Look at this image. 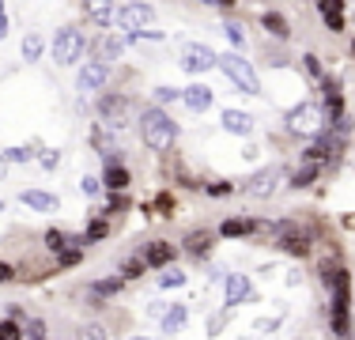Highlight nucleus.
I'll use <instances>...</instances> for the list:
<instances>
[{
	"mask_svg": "<svg viewBox=\"0 0 355 340\" xmlns=\"http://www.w3.org/2000/svg\"><path fill=\"white\" fill-rule=\"evenodd\" d=\"M140 136L151 151H171L174 140H178V121L166 117L163 106H148L140 114Z\"/></svg>",
	"mask_w": 355,
	"mask_h": 340,
	"instance_id": "obj_1",
	"label": "nucleus"
},
{
	"mask_svg": "<svg viewBox=\"0 0 355 340\" xmlns=\"http://www.w3.org/2000/svg\"><path fill=\"white\" fill-rule=\"evenodd\" d=\"M333 280V333L340 340H348L352 333V318H348V306H352V276L344 269L325 272V284Z\"/></svg>",
	"mask_w": 355,
	"mask_h": 340,
	"instance_id": "obj_2",
	"label": "nucleus"
},
{
	"mask_svg": "<svg viewBox=\"0 0 355 340\" xmlns=\"http://www.w3.org/2000/svg\"><path fill=\"white\" fill-rule=\"evenodd\" d=\"M219 68H223V76H227V80H231L239 91H246V95H261V80H257V72H253V65L239 53V49H231V53L219 57Z\"/></svg>",
	"mask_w": 355,
	"mask_h": 340,
	"instance_id": "obj_3",
	"label": "nucleus"
},
{
	"mask_svg": "<svg viewBox=\"0 0 355 340\" xmlns=\"http://www.w3.org/2000/svg\"><path fill=\"white\" fill-rule=\"evenodd\" d=\"M325 129V114L318 102H299L295 110H287V133L291 136H318Z\"/></svg>",
	"mask_w": 355,
	"mask_h": 340,
	"instance_id": "obj_4",
	"label": "nucleus"
},
{
	"mask_svg": "<svg viewBox=\"0 0 355 340\" xmlns=\"http://www.w3.org/2000/svg\"><path fill=\"white\" fill-rule=\"evenodd\" d=\"M53 61L57 65H76L83 57V49H87V38H83V31H76V27H61L53 34Z\"/></svg>",
	"mask_w": 355,
	"mask_h": 340,
	"instance_id": "obj_5",
	"label": "nucleus"
},
{
	"mask_svg": "<svg viewBox=\"0 0 355 340\" xmlns=\"http://www.w3.org/2000/svg\"><path fill=\"white\" fill-rule=\"evenodd\" d=\"M182 68L189 76H205V72H212V68H219V53L212 46H205V42H185L182 46Z\"/></svg>",
	"mask_w": 355,
	"mask_h": 340,
	"instance_id": "obj_6",
	"label": "nucleus"
},
{
	"mask_svg": "<svg viewBox=\"0 0 355 340\" xmlns=\"http://www.w3.org/2000/svg\"><path fill=\"white\" fill-rule=\"evenodd\" d=\"M151 19H155V8H151L148 0H129V4H121V8H117V15H114V23L121 31H129V34L144 31Z\"/></svg>",
	"mask_w": 355,
	"mask_h": 340,
	"instance_id": "obj_7",
	"label": "nucleus"
},
{
	"mask_svg": "<svg viewBox=\"0 0 355 340\" xmlns=\"http://www.w3.org/2000/svg\"><path fill=\"white\" fill-rule=\"evenodd\" d=\"M110 83V65L103 61H87L80 68V76H76V87L80 91H103Z\"/></svg>",
	"mask_w": 355,
	"mask_h": 340,
	"instance_id": "obj_8",
	"label": "nucleus"
},
{
	"mask_svg": "<svg viewBox=\"0 0 355 340\" xmlns=\"http://www.w3.org/2000/svg\"><path fill=\"white\" fill-rule=\"evenodd\" d=\"M98 114H103V121L110 129H125L129 125V99H117V95H106L98 102Z\"/></svg>",
	"mask_w": 355,
	"mask_h": 340,
	"instance_id": "obj_9",
	"label": "nucleus"
},
{
	"mask_svg": "<svg viewBox=\"0 0 355 340\" xmlns=\"http://www.w3.org/2000/svg\"><path fill=\"white\" fill-rule=\"evenodd\" d=\"M280 178H284L280 167H265V170H257V174L246 182V193H253V197H272L276 185H280Z\"/></svg>",
	"mask_w": 355,
	"mask_h": 340,
	"instance_id": "obj_10",
	"label": "nucleus"
},
{
	"mask_svg": "<svg viewBox=\"0 0 355 340\" xmlns=\"http://www.w3.org/2000/svg\"><path fill=\"white\" fill-rule=\"evenodd\" d=\"M174 253H178L174 242H163V238H159V242H148V246H144L137 257H140L148 269H163V265H171V261H174Z\"/></svg>",
	"mask_w": 355,
	"mask_h": 340,
	"instance_id": "obj_11",
	"label": "nucleus"
},
{
	"mask_svg": "<svg viewBox=\"0 0 355 340\" xmlns=\"http://www.w3.org/2000/svg\"><path fill=\"white\" fill-rule=\"evenodd\" d=\"M250 299H253L250 276H242V272H231V276H227V306H239V303H250Z\"/></svg>",
	"mask_w": 355,
	"mask_h": 340,
	"instance_id": "obj_12",
	"label": "nucleus"
},
{
	"mask_svg": "<svg viewBox=\"0 0 355 340\" xmlns=\"http://www.w3.org/2000/svg\"><path fill=\"white\" fill-rule=\"evenodd\" d=\"M318 12H321V19H325V27L333 34L344 31V0H318Z\"/></svg>",
	"mask_w": 355,
	"mask_h": 340,
	"instance_id": "obj_13",
	"label": "nucleus"
},
{
	"mask_svg": "<svg viewBox=\"0 0 355 340\" xmlns=\"http://www.w3.org/2000/svg\"><path fill=\"white\" fill-rule=\"evenodd\" d=\"M83 12H87V19H95L98 27H110L117 8H114V0H83Z\"/></svg>",
	"mask_w": 355,
	"mask_h": 340,
	"instance_id": "obj_14",
	"label": "nucleus"
},
{
	"mask_svg": "<svg viewBox=\"0 0 355 340\" xmlns=\"http://www.w3.org/2000/svg\"><path fill=\"white\" fill-rule=\"evenodd\" d=\"M223 129L231 136H250L253 133V117L246 110H223Z\"/></svg>",
	"mask_w": 355,
	"mask_h": 340,
	"instance_id": "obj_15",
	"label": "nucleus"
},
{
	"mask_svg": "<svg viewBox=\"0 0 355 340\" xmlns=\"http://www.w3.org/2000/svg\"><path fill=\"white\" fill-rule=\"evenodd\" d=\"M182 102L189 110H197V114H205L208 106H212V87H205V83H193V87L182 91Z\"/></svg>",
	"mask_w": 355,
	"mask_h": 340,
	"instance_id": "obj_16",
	"label": "nucleus"
},
{
	"mask_svg": "<svg viewBox=\"0 0 355 340\" xmlns=\"http://www.w3.org/2000/svg\"><path fill=\"white\" fill-rule=\"evenodd\" d=\"M321 99H325V110H329V121H333V117H340L344 114V95H340V87H336L333 80H321Z\"/></svg>",
	"mask_w": 355,
	"mask_h": 340,
	"instance_id": "obj_17",
	"label": "nucleus"
},
{
	"mask_svg": "<svg viewBox=\"0 0 355 340\" xmlns=\"http://www.w3.org/2000/svg\"><path fill=\"white\" fill-rule=\"evenodd\" d=\"M261 27H265V34H272L276 42L291 38V23H287L280 12H265V15H261Z\"/></svg>",
	"mask_w": 355,
	"mask_h": 340,
	"instance_id": "obj_18",
	"label": "nucleus"
},
{
	"mask_svg": "<svg viewBox=\"0 0 355 340\" xmlns=\"http://www.w3.org/2000/svg\"><path fill=\"white\" fill-rule=\"evenodd\" d=\"M19 201L27 204V208H35V212H53L57 208V197H53V193H46V189H23Z\"/></svg>",
	"mask_w": 355,
	"mask_h": 340,
	"instance_id": "obj_19",
	"label": "nucleus"
},
{
	"mask_svg": "<svg viewBox=\"0 0 355 340\" xmlns=\"http://www.w3.org/2000/svg\"><path fill=\"white\" fill-rule=\"evenodd\" d=\"M103 185L106 189H129V170H125L121 163H117V159H110L106 163V174H103Z\"/></svg>",
	"mask_w": 355,
	"mask_h": 340,
	"instance_id": "obj_20",
	"label": "nucleus"
},
{
	"mask_svg": "<svg viewBox=\"0 0 355 340\" xmlns=\"http://www.w3.org/2000/svg\"><path fill=\"white\" fill-rule=\"evenodd\" d=\"M121 49H125V42L114 38V34H106V38H98V57H95V61L110 65V61H117V57H121Z\"/></svg>",
	"mask_w": 355,
	"mask_h": 340,
	"instance_id": "obj_21",
	"label": "nucleus"
},
{
	"mask_svg": "<svg viewBox=\"0 0 355 340\" xmlns=\"http://www.w3.org/2000/svg\"><path fill=\"white\" fill-rule=\"evenodd\" d=\"M185 321H189V310L174 303L171 310H166V318H163V333H182V329H185Z\"/></svg>",
	"mask_w": 355,
	"mask_h": 340,
	"instance_id": "obj_22",
	"label": "nucleus"
},
{
	"mask_svg": "<svg viewBox=\"0 0 355 340\" xmlns=\"http://www.w3.org/2000/svg\"><path fill=\"white\" fill-rule=\"evenodd\" d=\"M261 223H253V219H223V227H219V231H223L227 238H246V235H253L257 231Z\"/></svg>",
	"mask_w": 355,
	"mask_h": 340,
	"instance_id": "obj_23",
	"label": "nucleus"
},
{
	"mask_svg": "<svg viewBox=\"0 0 355 340\" xmlns=\"http://www.w3.org/2000/svg\"><path fill=\"white\" fill-rule=\"evenodd\" d=\"M318 174H321V167L318 163H306L302 170H295V174H291V185H295V189H302V185H310Z\"/></svg>",
	"mask_w": 355,
	"mask_h": 340,
	"instance_id": "obj_24",
	"label": "nucleus"
},
{
	"mask_svg": "<svg viewBox=\"0 0 355 340\" xmlns=\"http://www.w3.org/2000/svg\"><path fill=\"white\" fill-rule=\"evenodd\" d=\"M114 291H121V280H117V276L95 280V284H91V295H95V299H103V295H114Z\"/></svg>",
	"mask_w": 355,
	"mask_h": 340,
	"instance_id": "obj_25",
	"label": "nucleus"
},
{
	"mask_svg": "<svg viewBox=\"0 0 355 340\" xmlns=\"http://www.w3.org/2000/svg\"><path fill=\"white\" fill-rule=\"evenodd\" d=\"M208 242H212V238H208V231H193L189 238H185V250L197 253V257H200V253L208 250Z\"/></svg>",
	"mask_w": 355,
	"mask_h": 340,
	"instance_id": "obj_26",
	"label": "nucleus"
},
{
	"mask_svg": "<svg viewBox=\"0 0 355 340\" xmlns=\"http://www.w3.org/2000/svg\"><path fill=\"white\" fill-rule=\"evenodd\" d=\"M223 31H227V38H231V46H234V49H242V46H246V31H242V23L227 19V23H223Z\"/></svg>",
	"mask_w": 355,
	"mask_h": 340,
	"instance_id": "obj_27",
	"label": "nucleus"
},
{
	"mask_svg": "<svg viewBox=\"0 0 355 340\" xmlns=\"http://www.w3.org/2000/svg\"><path fill=\"white\" fill-rule=\"evenodd\" d=\"M23 57H27V61H38L42 57V38L38 34H27V38H23Z\"/></svg>",
	"mask_w": 355,
	"mask_h": 340,
	"instance_id": "obj_28",
	"label": "nucleus"
},
{
	"mask_svg": "<svg viewBox=\"0 0 355 340\" xmlns=\"http://www.w3.org/2000/svg\"><path fill=\"white\" fill-rule=\"evenodd\" d=\"M46 246H49L53 253H61L64 246H69V235H64V231H46Z\"/></svg>",
	"mask_w": 355,
	"mask_h": 340,
	"instance_id": "obj_29",
	"label": "nucleus"
},
{
	"mask_svg": "<svg viewBox=\"0 0 355 340\" xmlns=\"http://www.w3.org/2000/svg\"><path fill=\"white\" fill-rule=\"evenodd\" d=\"M4 159H8V163H31V159H35V151H31V148H8Z\"/></svg>",
	"mask_w": 355,
	"mask_h": 340,
	"instance_id": "obj_30",
	"label": "nucleus"
},
{
	"mask_svg": "<svg viewBox=\"0 0 355 340\" xmlns=\"http://www.w3.org/2000/svg\"><path fill=\"white\" fill-rule=\"evenodd\" d=\"M185 284V272H163V276H159V287H166V291H171V287H182Z\"/></svg>",
	"mask_w": 355,
	"mask_h": 340,
	"instance_id": "obj_31",
	"label": "nucleus"
},
{
	"mask_svg": "<svg viewBox=\"0 0 355 340\" xmlns=\"http://www.w3.org/2000/svg\"><path fill=\"white\" fill-rule=\"evenodd\" d=\"M80 189H83V197H98V193H103V178H83L80 182Z\"/></svg>",
	"mask_w": 355,
	"mask_h": 340,
	"instance_id": "obj_32",
	"label": "nucleus"
},
{
	"mask_svg": "<svg viewBox=\"0 0 355 340\" xmlns=\"http://www.w3.org/2000/svg\"><path fill=\"white\" fill-rule=\"evenodd\" d=\"M98 238H106V223H103V219H95V223L83 231V242H98Z\"/></svg>",
	"mask_w": 355,
	"mask_h": 340,
	"instance_id": "obj_33",
	"label": "nucleus"
},
{
	"mask_svg": "<svg viewBox=\"0 0 355 340\" xmlns=\"http://www.w3.org/2000/svg\"><path fill=\"white\" fill-rule=\"evenodd\" d=\"M174 99H182V91H178V87H155V106H163V102H174Z\"/></svg>",
	"mask_w": 355,
	"mask_h": 340,
	"instance_id": "obj_34",
	"label": "nucleus"
},
{
	"mask_svg": "<svg viewBox=\"0 0 355 340\" xmlns=\"http://www.w3.org/2000/svg\"><path fill=\"white\" fill-rule=\"evenodd\" d=\"M302 68H306V72L314 76V80H325V76H321V61H318L314 53H306V57H302Z\"/></svg>",
	"mask_w": 355,
	"mask_h": 340,
	"instance_id": "obj_35",
	"label": "nucleus"
},
{
	"mask_svg": "<svg viewBox=\"0 0 355 340\" xmlns=\"http://www.w3.org/2000/svg\"><path fill=\"white\" fill-rule=\"evenodd\" d=\"M80 340H106V329L103 325H83L80 329Z\"/></svg>",
	"mask_w": 355,
	"mask_h": 340,
	"instance_id": "obj_36",
	"label": "nucleus"
},
{
	"mask_svg": "<svg viewBox=\"0 0 355 340\" xmlns=\"http://www.w3.org/2000/svg\"><path fill=\"white\" fill-rule=\"evenodd\" d=\"M19 325H12V321H0V340H19Z\"/></svg>",
	"mask_w": 355,
	"mask_h": 340,
	"instance_id": "obj_37",
	"label": "nucleus"
},
{
	"mask_svg": "<svg viewBox=\"0 0 355 340\" xmlns=\"http://www.w3.org/2000/svg\"><path fill=\"white\" fill-rule=\"evenodd\" d=\"M144 269H148V265H144V261L140 257H132V261H125V276H140V272Z\"/></svg>",
	"mask_w": 355,
	"mask_h": 340,
	"instance_id": "obj_38",
	"label": "nucleus"
},
{
	"mask_svg": "<svg viewBox=\"0 0 355 340\" xmlns=\"http://www.w3.org/2000/svg\"><path fill=\"white\" fill-rule=\"evenodd\" d=\"M223 325H227V314H216V318L208 321V333H219V329H223Z\"/></svg>",
	"mask_w": 355,
	"mask_h": 340,
	"instance_id": "obj_39",
	"label": "nucleus"
},
{
	"mask_svg": "<svg viewBox=\"0 0 355 340\" xmlns=\"http://www.w3.org/2000/svg\"><path fill=\"white\" fill-rule=\"evenodd\" d=\"M80 261V250H61V265H76Z\"/></svg>",
	"mask_w": 355,
	"mask_h": 340,
	"instance_id": "obj_40",
	"label": "nucleus"
},
{
	"mask_svg": "<svg viewBox=\"0 0 355 340\" xmlns=\"http://www.w3.org/2000/svg\"><path fill=\"white\" fill-rule=\"evenodd\" d=\"M57 159H61V155H53V151H46V155H42V167H49V170H53V167H57Z\"/></svg>",
	"mask_w": 355,
	"mask_h": 340,
	"instance_id": "obj_41",
	"label": "nucleus"
},
{
	"mask_svg": "<svg viewBox=\"0 0 355 340\" xmlns=\"http://www.w3.org/2000/svg\"><path fill=\"white\" fill-rule=\"evenodd\" d=\"M8 34V15H4V0H0V38Z\"/></svg>",
	"mask_w": 355,
	"mask_h": 340,
	"instance_id": "obj_42",
	"label": "nucleus"
},
{
	"mask_svg": "<svg viewBox=\"0 0 355 340\" xmlns=\"http://www.w3.org/2000/svg\"><path fill=\"white\" fill-rule=\"evenodd\" d=\"M208 193H216V197H223V193H231V185H223V182H219V185H208Z\"/></svg>",
	"mask_w": 355,
	"mask_h": 340,
	"instance_id": "obj_43",
	"label": "nucleus"
},
{
	"mask_svg": "<svg viewBox=\"0 0 355 340\" xmlns=\"http://www.w3.org/2000/svg\"><path fill=\"white\" fill-rule=\"evenodd\" d=\"M12 272H15L12 265H0V284H8V280H12Z\"/></svg>",
	"mask_w": 355,
	"mask_h": 340,
	"instance_id": "obj_44",
	"label": "nucleus"
},
{
	"mask_svg": "<svg viewBox=\"0 0 355 340\" xmlns=\"http://www.w3.org/2000/svg\"><path fill=\"white\" fill-rule=\"evenodd\" d=\"M208 4H216V8H227V12H231V8L239 4V0H208Z\"/></svg>",
	"mask_w": 355,
	"mask_h": 340,
	"instance_id": "obj_45",
	"label": "nucleus"
},
{
	"mask_svg": "<svg viewBox=\"0 0 355 340\" xmlns=\"http://www.w3.org/2000/svg\"><path fill=\"white\" fill-rule=\"evenodd\" d=\"M4 170H8V159H0V174H4Z\"/></svg>",
	"mask_w": 355,
	"mask_h": 340,
	"instance_id": "obj_46",
	"label": "nucleus"
},
{
	"mask_svg": "<svg viewBox=\"0 0 355 340\" xmlns=\"http://www.w3.org/2000/svg\"><path fill=\"white\" fill-rule=\"evenodd\" d=\"M0 212H4V201H0Z\"/></svg>",
	"mask_w": 355,
	"mask_h": 340,
	"instance_id": "obj_47",
	"label": "nucleus"
},
{
	"mask_svg": "<svg viewBox=\"0 0 355 340\" xmlns=\"http://www.w3.org/2000/svg\"><path fill=\"white\" fill-rule=\"evenodd\" d=\"M352 53H355V42H352Z\"/></svg>",
	"mask_w": 355,
	"mask_h": 340,
	"instance_id": "obj_48",
	"label": "nucleus"
},
{
	"mask_svg": "<svg viewBox=\"0 0 355 340\" xmlns=\"http://www.w3.org/2000/svg\"><path fill=\"white\" fill-rule=\"evenodd\" d=\"M137 340H144V337H137Z\"/></svg>",
	"mask_w": 355,
	"mask_h": 340,
	"instance_id": "obj_49",
	"label": "nucleus"
},
{
	"mask_svg": "<svg viewBox=\"0 0 355 340\" xmlns=\"http://www.w3.org/2000/svg\"><path fill=\"white\" fill-rule=\"evenodd\" d=\"M42 340H46V337H42Z\"/></svg>",
	"mask_w": 355,
	"mask_h": 340,
	"instance_id": "obj_50",
	"label": "nucleus"
}]
</instances>
